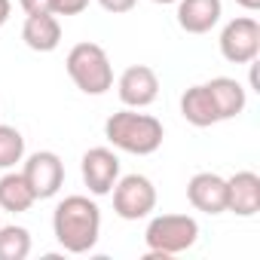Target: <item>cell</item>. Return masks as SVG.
I'll return each mask as SVG.
<instances>
[{"label":"cell","mask_w":260,"mask_h":260,"mask_svg":"<svg viewBox=\"0 0 260 260\" xmlns=\"http://www.w3.org/2000/svg\"><path fill=\"white\" fill-rule=\"evenodd\" d=\"M52 233L68 254H86L101 236V208L89 196H64L52 211Z\"/></svg>","instance_id":"1"},{"label":"cell","mask_w":260,"mask_h":260,"mask_svg":"<svg viewBox=\"0 0 260 260\" xmlns=\"http://www.w3.org/2000/svg\"><path fill=\"white\" fill-rule=\"evenodd\" d=\"M104 138L110 141L113 150L132 153V156H150V153H156L162 147L166 128L150 113H138L135 107H122V110L107 116Z\"/></svg>","instance_id":"2"},{"label":"cell","mask_w":260,"mask_h":260,"mask_svg":"<svg viewBox=\"0 0 260 260\" xmlns=\"http://www.w3.org/2000/svg\"><path fill=\"white\" fill-rule=\"evenodd\" d=\"M68 77L74 80V86L83 95H104L107 89H113V68L107 52L98 43H77L68 58H64Z\"/></svg>","instance_id":"3"},{"label":"cell","mask_w":260,"mask_h":260,"mask_svg":"<svg viewBox=\"0 0 260 260\" xmlns=\"http://www.w3.org/2000/svg\"><path fill=\"white\" fill-rule=\"evenodd\" d=\"M144 242H147V251L175 257L181 251H190L199 242V223L190 214H156L147 223Z\"/></svg>","instance_id":"4"},{"label":"cell","mask_w":260,"mask_h":260,"mask_svg":"<svg viewBox=\"0 0 260 260\" xmlns=\"http://www.w3.org/2000/svg\"><path fill=\"white\" fill-rule=\"evenodd\" d=\"M113 211L122 220H141L156 208V187L147 175H125L113 184Z\"/></svg>","instance_id":"5"},{"label":"cell","mask_w":260,"mask_h":260,"mask_svg":"<svg viewBox=\"0 0 260 260\" xmlns=\"http://www.w3.org/2000/svg\"><path fill=\"white\" fill-rule=\"evenodd\" d=\"M220 55L230 64H251L260 55V25L251 16H239L220 31Z\"/></svg>","instance_id":"6"},{"label":"cell","mask_w":260,"mask_h":260,"mask_svg":"<svg viewBox=\"0 0 260 260\" xmlns=\"http://www.w3.org/2000/svg\"><path fill=\"white\" fill-rule=\"evenodd\" d=\"M22 175H25V181L37 199H52L64 184V162L52 150H37L25 159Z\"/></svg>","instance_id":"7"},{"label":"cell","mask_w":260,"mask_h":260,"mask_svg":"<svg viewBox=\"0 0 260 260\" xmlns=\"http://www.w3.org/2000/svg\"><path fill=\"white\" fill-rule=\"evenodd\" d=\"M116 95L125 107H150L159 95V77L153 68L147 64H132V68H125L116 80Z\"/></svg>","instance_id":"8"},{"label":"cell","mask_w":260,"mask_h":260,"mask_svg":"<svg viewBox=\"0 0 260 260\" xmlns=\"http://www.w3.org/2000/svg\"><path fill=\"white\" fill-rule=\"evenodd\" d=\"M80 172H83V184L89 187L92 196H107L113 190V184L119 181V156L110 147H92L83 153Z\"/></svg>","instance_id":"9"},{"label":"cell","mask_w":260,"mask_h":260,"mask_svg":"<svg viewBox=\"0 0 260 260\" xmlns=\"http://www.w3.org/2000/svg\"><path fill=\"white\" fill-rule=\"evenodd\" d=\"M187 199L196 211L205 214H223L226 211V178L214 172H199L187 184Z\"/></svg>","instance_id":"10"},{"label":"cell","mask_w":260,"mask_h":260,"mask_svg":"<svg viewBox=\"0 0 260 260\" xmlns=\"http://www.w3.org/2000/svg\"><path fill=\"white\" fill-rule=\"evenodd\" d=\"M226 211L239 217H254L260 211V175L257 172H236L226 178Z\"/></svg>","instance_id":"11"},{"label":"cell","mask_w":260,"mask_h":260,"mask_svg":"<svg viewBox=\"0 0 260 260\" xmlns=\"http://www.w3.org/2000/svg\"><path fill=\"white\" fill-rule=\"evenodd\" d=\"M223 16L220 0H178V25L187 34H208Z\"/></svg>","instance_id":"12"},{"label":"cell","mask_w":260,"mask_h":260,"mask_svg":"<svg viewBox=\"0 0 260 260\" xmlns=\"http://www.w3.org/2000/svg\"><path fill=\"white\" fill-rule=\"evenodd\" d=\"M22 40L34 52H52L61 43V25L55 13H31L22 25Z\"/></svg>","instance_id":"13"},{"label":"cell","mask_w":260,"mask_h":260,"mask_svg":"<svg viewBox=\"0 0 260 260\" xmlns=\"http://www.w3.org/2000/svg\"><path fill=\"white\" fill-rule=\"evenodd\" d=\"M205 89H208V95H211V101H214V107H217L220 122H223V119H236V116L245 110V104H248L245 86H242L239 80H233V77H214V80L205 83Z\"/></svg>","instance_id":"14"},{"label":"cell","mask_w":260,"mask_h":260,"mask_svg":"<svg viewBox=\"0 0 260 260\" xmlns=\"http://www.w3.org/2000/svg\"><path fill=\"white\" fill-rule=\"evenodd\" d=\"M181 116H184L190 125H196V128H208V125L220 122L217 107H214V101H211L205 83L190 86V89L181 95Z\"/></svg>","instance_id":"15"},{"label":"cell","mask_w":260,"mask_h":260,"mask_svg":"<svg viewBox=\"0 0 260 260\" xmlns=\"http://www.w3.org/2000/svg\"><path fill=\"white\" fill-rule=\"evenodd\" d=\"M37 202L34 190L28 187L22 172L7 169V175L0 178V211H10V214H22Z\"/></svg>","instance_id":"16"},{"label":"cell","mask_w":260,"mask_h":260,"mask_svg":"<svg viewBox=\"0 0 260 260\" xmlns=\"http://www.w3.org/2000/svg\"><path fill=\"white\" fill-rule=\"evenodd\" d=\"M31 254V233L19 223H0V260H25Z\"/></svg>","instance_id":"17"},{"label":"cell","mask_w":260,"mask_h":260,"mask_svg":"<svg viewBox=\"0 0 260 260\" xmlns=\"http://www.w3.org/2000/svg\"><path fill=\"white\" fill-rule=\"evenodd\" d=\"M25 159V138L16 125H4L0 122V172L16 169Z\"/></svg>","instance_id":"18"},{"label":"cell","mask_w":260,"mask_h":260,"mask_svg":"<svg viewBox=\"0 0 260 260\" xmlns=\"http://www.w3.org/2000/svg\"><path fill=\"white\" fill-rule=\"evenodd\" d=\"M89 0H52V13L55 16H80L86 13Z\"/></svg>","instance_id":"19"},{"label":"cell","mask_w":260,"mask_h":260,"mask_svg":"<svg viewBox=\"0 0 260 260\" xmlns=\"http://www.w3.org/2000/svg\"><path fill=\"white\" fill-rule=\"evenodd\" d=\"M138 0H98V7L110 16H122V13H132Z\"/></svg>","instance_id":"20"},{"label":"cell","mask_w":260,"mask_h":260,"mask_svg":"<svg viewBox=\"0 0 260 260\" xmlns=\"http://www.w3.org/2000/svg\"><path fill=\"white\" fill-rule=\"evenodd\" d=\"M22 10L31 16V13H52V0H19Z\"/></svg>","instance_id":"21"},{"label":"cell","mask_w":260,"mask_h":260,"mask_svg":"<svg viewBox=\"0 0 260 260\" xmlns=\"http://www.w3.org/2000/svg\"><path fill=\"white\" fill-rule=\"evenodd\" d=\"M10 13H13V4L10 0H0V28L10 22Z\"/></svg>","instance_id":"22"},{"label":"cell","mask_w":260,"mask_h":260,"mask_svg":"<svg viewBox=\"0 0 260 260\" xmlns=\"http://www.w3.org/2000/svg\"><path fill=\"white\" fill-rule=\"evenodd\" d=\"M236 4H239L242 10H248V13H254V10H260V0H236Z\"/></svg>","instance_id":"23"},{"label":"cell","mask_w":260,"mask_h":260,"mask_svg":"<svg viewBox=\"0 0 260 260\" xmlns=\"http://www.w3.org/2000/svg\"><path fill=\"white\" fill-rule=\"evenodd\" d=\"M153 4H162V7H169V4H178V0H153Z\"/></svg>","instance_id":"24"},{"label":"cell","mask_w":260,"mask_h":260,"mask_svg":"<svg viewBox=\"0 0 260 260\" xmlns=\"http://www.w3.org/2000/svg\"><path fill=\"white\" fill-rule=\"evenodd\" d=\"M0 214H4V211H0ZM0 223H4V220H0Z\"/></svg>","instance_id":"25"}]
</instances>
